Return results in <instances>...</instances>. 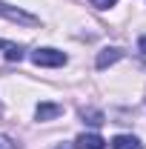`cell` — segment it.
Instances as JSON below:
<instances>
[{"mask_svg": "<svg viewBox=\"0 0 146 149\" xmlns=\"http://www.w3.org/2000/svg\"><path fill=\"white\" fill-rule=\"evenodd\" d=\"M0 17L12 20V23H20V26H37V23H40L35 15L23 12V9H17V6H9V3H3V0H0Z\"/></svg>", "mask_w": 146, "mask_h": 149, "instance_id": "6da1fadb", "label": "cell"}, {"mask_svg": "<svg viewBox=\"0 0 146 149\" xmlns=\"http://www.w3.org/2000/svg\"><path fill=\"white\" fill-rule=\"evenodd\" d=\"M32 63H35V66H49V69H55V66H63V63H66V55L46 46V49H35V52H32Z\"/></svg>", "mask_w": 146, "mask_h": 149, "instance_id": "7a4b0ae2", "label": "cell"}, {"mask_svg": "<svg viewBox=\"0 0 146 149\" xmlns=\"http://www.w3.org/2000/svg\"><path fill=\"white\" fill-rule=\"evenodd\" d=\"M74 149H106V141L97 132H83V135H77Z\"/></svg>", "mask_w": 146, "mask_h": 149, "instance_id": "3957f363", "label": "cell"}, {"mask_svg": "<svg viewBox=\"0 0 146 149\" xmlns=\"http://www.w3.org/2000/svg\"><path fill=\"white\" fill-rule=\"evenodd\" d=\"M120 57H123V49H117V46H109V49H103V52L97 55L95 66H97V69H109L112 63H117Z\"/></svg>", "mask_w": 146, "mask_h": 149, "instance_id": "277c9868", "label": "cell"}, {"mask_svg": "<svg viewBox=\"0 0 146 149\" xmlns=\"http://www.w3.org/2000/svg\"><path fill=\"white\" fill-rule=\"evenodd\" d=\"M35 115H37V120H52V118H60L63 115V106L60 103H37Z\"/></svg>", "mask_w": 146, "mask_h": 149, "instance_id": "5b68a950", "label": "cell"}, {"mask_svg": "<svg viewBox=\"0 0 146 149\" xmlns=\"http://www.w3.org/2000/svg\"><path fill=\"white\" fill-rule=\"evenodd\" d=\"M112 149H143V143L135 135H115L112 138Z\"/></svg>", "mask_w": 146, "mask_h": 149, "instance_id": "8992f818", "label": "cell"}, {"mask_svg": "<svg viewBox=\"0 0 146 149\" xmlns=\"http://www.w3.org/2000/svg\"><path fill=\"white\" fill-rule=\"evenodd\" d=\"M0 52H3L6 60H12V63H20V60H23V46H17V43L0 40Z\"/></svg>", "mask_w": 146, "mask_h": 149, "instance_id": "52a82bcc", "label": "cell"}, {"mask_svg": "<svg viewBox=\"0 0 146 149\" xmlns=\"http://www.w3.org/2000/svg\"><path fill=\"white\" fill-rule=\"evenodd\" d=\"M80 118H83V123H92V126H100L106 120L103 112H97V109H80Z\"/></svg>", "mask_w": 146, "mask_h": 149, "instance_id": "ba28073f", "label": "cell"}, {"mask_svg": "<svg viewBox=\"0 0 146 149\" xmlns=\"http://www.w3.org/2000/svg\"><path fill=\"white\" fill-rule=\"evenodd\" d=\"M89 3L95 6V9H112V6H115L117 0H89Z\"/></svg>", "mask_w": 146, "mask_h": 149, "instance_id": "9c48e42d", "label": "cell"}, {"mask_svg": "<svg viewBox=\"0 0 146 149\" xmlns=\"http://www.w3.org/2000/svg\"><path fill=\"white\" fill-rule=\"evenodd\" d=\"M138 49H140V52H143V55H146V35L140 37V40H138Z\"/></svg>", "mask_w": 146, "mask_h": 149, "instance_id": "30bf717a", "label": "cell"}, {"mask_svg": "<svg viewBox=\"0 0 146 149\" xmlns=\"http://www.w3.org/2000/svg\"><path fill=\"white\" fill-rule=\"evenodd\" d=\"M0 115H3V106H0Z\"/></svg>", "mask_w": 146, "mask_h": 149, "instance_id": "8fae6325", "label": "cell"}, {"mask_svg": "<svg viewBox=\"0 0 146 149\" xmlns=\"http://www.w3.org/2000/svg\"><path fill=\"white\" fill-rule=\"evenodd\" d=\"M57 149H66V146H57Z\"/></svg>", "mask_w": 146, "mask_h": 149, "instance_id": "7c38bea8", "label": "cell"}]
</instances>
